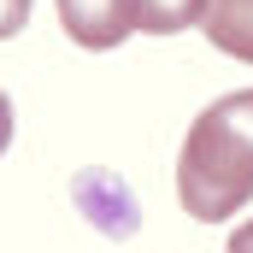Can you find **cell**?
<instances>
[{
	"instance_id": "1",
	"label": "cell",
	"mask_w": 253,
	"mask_h": 253,
	"mask_svg": "<svg viewBox=\"0 0 253 253\" xmlns=\"http://www.w3.org/2000/svg\"><path fill=\"white\" fill-rule=\"evenodd\" d=\"M177 200L194 224H224L253 200V88L212 100L177 153Z\"/></svg>"
},
{
	"instance_id": "2",
	"label": "cell",
	"mask_w": 253,
	"mask_h": 253,
	"mask_svg": "<svg viewBox=\"0 0 253 253\" xmlns=\"http://www.w3.org/2000/svg\"><path fill=\"white\" fill-rule=\"evenodd\" d=\"M53 6H59L65 36H71L77 47H88V53L118 47L129 30H135V6H129V0H53Z\"/></svg>"
},
{
	"instance_id": "3",
	"label": "cell",
	"mask_w": 253,
	"mask_h": 253,
	"mask_svg": "<svg viewBox=\"0 0 253 253\" xmlns=\"http://www.w3.org/2000/svg\"><path fill=\"white\" fill-rule=\"evenodd\" d=\"M200 30H206V42H212L218 53L253 65V0H212Z\"/></svg>"
},
{
	"instance_id": "4",
	"label": "cell",
	"mask_w": 253,
	"mask_h": 253,
	"mask_svg": "<svg viewBox=\"0 0 253 253\" xmlns=\"http://www.w3.org/2000/svg\"><path fill=\"white\" fill-rule=\"evenodd\" d=\"M129 6H135V30H147V36H177V30L206 24V6H212V0H129Z\"/></svg>"
},
{
	"instance_id": "5",
	"label": "cell",
	"mask_w": 253,
	"mask_h": 253,
	"mask_svg": "<svg viewBox=\"0 0 253 253\" xmlns=\"http://www.w3.org/2000/svg\"><path fill=\"white\" fill-rule=\"evenodd\" d=\"M224 253H253V218L236 230V236H230V242H224Z\"/></svg>"
}]
</instances>
